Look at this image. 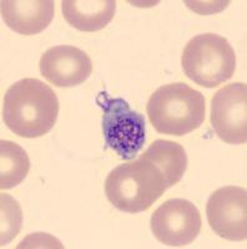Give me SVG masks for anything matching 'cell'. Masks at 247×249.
<instances>
[{
  "mask_svg": "<svg viewBox=\"0 0 247 249\" xmlns=\"http://www.w3.org/2000/svg\"><path fill=\"white\" fill-rule=\"evenodd\" d=\"M59 101L49 85L38 79H23L6 91L3 120L9 130L24 139H38L57 124Z\"/></svg>",
  "mask_w": 247,
  "mask_h": 249,
  "instance_id": "1",
  "label": "cell"
},
{
  "mask_svg": "<svg viewBox=\"0 0 247 249\" xmlns=\"http://www.w3.org/2000/svg\"><path fill=\"white\" fill-rule=\"evenodd\" d=\"M146 112L159 133L185 136L204 124L206 100L188 84L173 82L161 86L151 95Z\"/></svg>",
  "mask_w": 247,
  "mask_h": 249,
  "instance_id": "2",
  "label": "cell"
},
{
  "mask_svg": "<svg viewBox=\"0 0 247 249\" xmlns=\"http://www.w3.org/2000/svg\"><path fill=\"white\" fill-rule=\"evenodd\" d=\"M168 190L159 168L140 156L120 164L105 179V195L115 208L126 213L145 212Z\"/></svg>",
  "mask_w": 247,
  "mask_h": 249,
  "instance_id": "3",
  "label": "cell"
},
{
  "mask_svg": "<svg viewBox=\"0 0 247 249\" xmlns=\"http://www.w3.org/2000/svg\"><path fill=\"white\" fill-rule=\"evenodd\" d=\"M181 65L191 81L202 88L213 89L233 76L236 54L226 37L206 33L193 36L186 44Z\"/></svg>",
  "mask_w": 247,
  "mask_h": 249,
  "instance_id": "4",
  "label": "cell"
},
{
  "mask_svg": "<svg viewBox=\"0 0 247 249\" xmlns=\"http://www.w3.org/2000/svg\"><path fill=\"white\" fill-rule=\"evenodd\" d=\"M96 102L102 110V135L105 146L120 159L133 160L146 140V124L141 113L131 110L121 97H110L100 92Z\"/></svg>",
  "mask_w": 247,
  "mask_h": 249,
  "instance_id": "5",
  "label": "cell"
},
{
  "mask_svg": "<svg viewBox=\"0 0 247 249\" xmlns=\"http://www.w3.org/2000/svg\"><path fill=\"white\" fill-rule=\"evenodd\" d=\"M150 226L152 234L162 244L184 247L192 243L200 234L202 219L192 202L171 198L152 213Z\"/></svg>",
  "mask_w": 247,
  "mask_h": 249,
  "instance_id": "6",
  "label": "cell"
},
{
  "mask_svg": "<svg viewBox=\"0 0 247 249\" xmlns=\"http://www.w3.org/2000/svg\"><path fill=\"white\" fill-rule=\"evenodd\" d=\"M211 124L226 143L245 144L247 141V86L232 82L216 91L211 101Z\"/></svg>",
  "mask_w": 247,
  "mask_h": 249,
  "instance_id": "7",
  "label": "cell"
},
{
  "mask_svg": "<svg viewBox=\"0 0 247 249\" xmlns=\"http://www.w3.org/2000/svg\"><path fill=\"white\" fill-rule=\"evenodd\" d=\"M210 228L231 242L247 238V192L242 187L226 186L216 190L206 204Z\"/></svg>",
  "mask_w": 247,
  "mask_h": 249,
  "instance_id": "8",
  "label": "cell"
},
{
  "mask_svg": "<svg viewBox=\"0 0 247 249\" xmlns=\"http://www.w3.org/2000/svg\"><path fill=\"white\" fill-rule=\"evenodd\" d=\"M39 70L57 88H74L90 77L93 62L81 49L73 45H57L41 55Z\"/></svg>",
  "mask_w": 247,
  "mask_h": 249,
  "instance_id": "9",
  "label": "cell"
},
{
  "mask_svg": "<svg viewBox=\"0 0 247 249\" xmlns=\"http://www.w3.org/2000/svg\"><path fill=\"white\" fill-rule=\"evenodd\" d=\"M0 5L4 23L18 34H39L54 19L53 0H3Z\"/></svg>",
  "mask_w": 247,
  "mask_h": 249,
  "instance_id": "10",
  "label": "cell"
},
{
  "mask_svg": "<svg viewBox=\"0 0 247 249\" xmlns=\"http://www.w3.org/2000/svg\"><path fill=\"white\" fill-rule=\"evenodd\" d=\"M115 0H63L61 13L70 26L79 31L102 30L114 19Z\"/></svg>",
  "mask_w": 247,
  "mask_h": 249,
  "instance_id": "11",
  "label": "cell"
},
{
  "mask_svg": "<svg viewBox=\"0 0 247 249\" xmlns=\"http://www.w3.org/2000/svg\"><path fill=\"white\" fill-rule=\"evenodd\" d=\"M141 156L159 168L168 188L180 182L188 170V155L185 148L177 142L156 140Z\"/></svg>",
  "mask_w": 247,
  "mask_h": 249,
  "instance_id": "12",
  "label": "cell"
},
{
  "mask_svg": "<svg viewBox=\"0 0 247 249\" xmlns=\"http://www.w3.org/2000/svg\"><path fill=\"white\" fill-rule=\"evenodd\" d=\"M0 188L12 190L19 186L30 170L29 156L21 146L12 141H0Z\"/></svg>",
  "mask_w": 247,
  "mask_h": 249,
  "instance_id": "13",
  "label": "cell"
},
{
  "mask_svg": "<svg viewBox=\"0 0 247 249\" xmlns=\"http://www.w3.org/2000/svg\"><path fill=\"white\" fill-rule=\"evenodd\" d=\"M21 210L10 196L1 195V247L6 246L21 230Z\"/></svg>",
  "mask_w": 247,
  "mask_h": 249,
  "instance_id": "14",
  "label": "cell"
}]
</instances>
